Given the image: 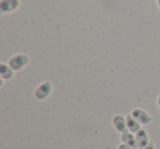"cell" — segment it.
I'll use <instances>...</instances> for the list:
<instances>
[{
    "instance_id": "6da1fadb",
    "label": "cell",
    "mask_w": 160,
    "mask_h": 149,
    "mask_svg": "<svg viewBox=\"0 0 160 149\" xmlns=\"http://www.w3.org/2000/svg\"><path fill=\"white\" fill-rule=\"evenodd\" d=\"M18 6L19 0H2L1 5H0V9H1L2 13H5V12L13 11Z\"/></svg>"
},
{
    "instance_id": "7a4b0ae2",
    "label": "cell",
    "mask_w": 160,
    "mask_h": 149,
    "mask_svg": "<svg viewBox=\"0 0 160 149\" xmlns=\"http://www.w3.org/2000/svg\"><path fill=\"white\" fill-rule=\"evenodd\" d=\"M28 62V57L25 56H17V57L12 58L11 62H10V66L13 69H20L22 66H24Z\"/></svg>"
},
{
    "instance_id": "3957f363",
    "label": "cell",
    "mask_w": 160,
    "mask_h": 149,
    "mask_svg": "<svg viewBox=\"0 0 160 149\" xmlns=\"http://www.w3.org/2000/svg\"><path fill=\"white\" fill-rule=\"evenodd\" d=\"M49 91H51V85H49V83H44V85H42L38 89V91H36V97H38V99H44L45 97L49 93Z\"/></svg>"
},
{
    "instance_id": "277c9868",
    "label": "cell",
    "mask_w": 160,
    "mask_h": 149,
    "mask_svg": "<svg viewBox=\"0 0 160 149\" xmlns=\"http://www.w3.org/2000/svg\"><path fill=\"white\" fill-rule=\"evenodd\" d=\"M133 115L135 116V118H137V120H140L139 122H142V123H147L150 121V117H149L148 115H147L146 113H145L144 111H139V110H136V111H134Z\"/></svg>"
},
{
    "instance_id": "5b68a950",
    "label": "cell",
    "mask_w": 160,
    "mask_h": 149,
    "mask_svg": "<svg viewBox=\"0 0 160 149\" xmlns=\"http://www.w3.org/2000/svg\"><path fill=\"white\" fill-rule=\"evenodd\" d=\"M157 3H158V6H159V8H160V0H157Z\"/></svg>"
},
{
    "instance_id": "8992f818",
    "label": "cell",
    "mask_w": 160,
    "mask_h": 149,
    "mask_svg": "<svg viewBox=\"0 0 160 149\" xmlns=\"http://www.w3.org/2000/svg\"><path fill=\"white\" fill-rule=\"evenodd\" d=\"M159 104H160V98H159Z\"/></svg>"
}]
</instances>
